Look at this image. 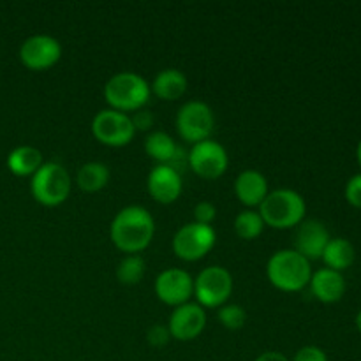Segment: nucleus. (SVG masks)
I'll return each mask as SVG.
<instances>
[{"label":"nucleus","instance_id":"nucleus-1","mask_svg":"<svg viewBox=\"0 0 361 361\" xmlns=\"http://www.w3.org/2000/svg\"><path fill=\"white\" fill-rule=\"evenodd\" d=\"M155 233V221L145 207L130 204L122 208L109 226V236L116 249L126 254H137L150 245Z\"/></svg>","mask_w":361,"mask_h":361},{"label":"nucleus","instance_id":"nucleus-2","mask_svg":"<svg viewBox=\"0 0 361 361\" xmlns=\"http://www.w3.org/2000/svg\"><path fill=\"white\" fill-rule=\"evenodd\" d=\"M267 275L277 289L295 293L309 286L312 268H310V261L295 249H282L268 259Z\"/></svg>","mask_w":361,"mask_h":361},{"label":"nucleus","instance_id":"nucleus-3","mask_svg":"<svg viewBox=\"0 0 361 361\" xmlns=\"http://www.w3.org/2000/svg\"><path fill=\"white\" fill-rule=\"evenodd\" d=\"M305 200L293 189L271 190L259 204L261 219L274 229L295 228L305 221Z\"/></svg>","mask_w":361,"mask_h":361},{"label":"nucleus","instance_id":"nucleus-4","mask_svg":"<svg viewBox=\"0 0 361 361\" xmlns=\"http://www.w3.org/2000/svg\"><path fill=\"white\" fill-rule=\"evenodd\" d=\"M150 85L143 76L130 71L115 74L104 85V99L116 111H137L150 97Z\"/></svg>","mask_w":361,"mask_h":361},{"label":"nucleus","instance_id":"nucleus-5","mask_svg":"<svg viewBox=\"0 0 361 361\" xmlns=\"http://www.w3.org/2000/svg\"><path fill=\"white\" fill-rule=\"evenodd\" d=\"M32 196L44 207H59L71 194V176L59 162H44L32 175Z\"/></svg>","mask_w":361,"mask_h":361},{"label":"nucleus","instance_id":"nucleus-6","mask_svg":"<svg viewBox=\"0 0 361 361\" xmlns=\"http://www.w3.org/2000/svg\"><path fill=\"white\" fill-rule=\"evenodd\" d=\"M233 291V277L224 267H208L194 281V296L197 305L219 309L228 302Z\"/></svg>","mask_w":361,"mask_h":361},{"label":"nucleus","instance_id":"nucleus-7","mask_svg":"<svg viewBox=\"0 0 361 361\" xmlns=\"http://www.w3.org/2000/svg\"><path fill=\"white\" fill-rule=\"evenodd\" d=\"M214 126V111L203 101L185 102L176 113V130H178L180 137L192 145L210 140Z\"/></svg>","mask_w":361,"mask_h":361},{"label":"nucleus","instance_id":"nucleus-8","mask_svg":"<svg viewBox=\"0 0 361 361\" xmlns=\"http://www.w3.org/2000/svg\"><path fill=\"white\" fill-rule=\"evenodd\" d=\"M215 240L217 236L212 226L189 222L173 236V252L183 261H197L214 249Z\"/></svg>","mask_w":361,"mask_h":361},{"label":"nucleus","instance_id":"nucleus-9","mask_svg":"<svg viewBox=\"0 0 361 361\" xmlns=\"http://www.w3.org/2000/svg\"><path fill=\"white\" fill-rule=\"evenodd\" d=\"M92 133L95 140L101 141L108 147H123L130 143L136 134L133 120L127 113L116 111V109H102L92 120Z\"/></svg>","mask_w":361,"mask_h":361},{"label":"nucleus","instance_id":"nucleus-10","mask_svg":"<svg viewBox=\"0 0 361 361\" xmlns=\"http://www.w3.org/2000/svg\"><path fill=\"white\" fill-rule=\"evenodd\" d=\"M187 162H189L190 169L201 178L215 180L224 175L229 159L228 152L221 143L214 140H204L192 145L189 155H187Z\"/></svg>","mask_w":361,"mask_h":361},{"label":"nucleus","instance_id":"nucleus-11","mask_svg":"<svg viewBox=\"0 0 361 361\" xmlns=\"http://www.w3.org/2000/svg\"><path fill=\"white\" fill-rule=\"evenodd\" d=\"M62 56V46L55 37L46 34L32 35L20 46V60L32 71H44L55 66Z\"/></svg>","mask_w":361,"mask_h":361},{"label":"nucleus","instance_id":"nucleus-12","mask_svg":"<svg viewBox=\"0 0 361 361\" xmlns=\"http://www.w3.org/2000/svg\"><path fill=\"white\" fill-rule=\"evenodd\" d=\"M155 295L166 305H183L194 295L192 277L180 268H168L155 279Z\"/></svg>","mask_w":361,"mask_h":361},{"label":"nucleus","instance_id":"nucleus-13","mask_svg":"<svg viewBox=\"0 0 361 361\" xmlns=\"http://www.w3.org/2000/svg\"><path fill=\"white\" fill-rule=\"evenodd\" d=\"M204 326H207V312L201 305L190 302L175 307L168 323L171 338L182 342H189L200 337Z\"/></svg>","mask_w":361,"mask_h":361},{"label":"nucleus","instance_id":"nucleus-14","mask_svg":"<svg viewBox=\"0 0 361 361\" xmlns=\"http://www.w3.org/2000/svg\"><path fill=\"white\" fill-rule=\"evenodd\" d=\"M331 240L326 226L316 219H307L300 222L295 236V250L305 259H321L328 242Z\"/></svg>","mask_w":361,"mask_h":361},{"label":"nucleus","instance_id":"nucleus-15","mask_svg":"<svg viewBox=\"0 0 361 361\" xmlns=\"http://www.w3.org/2000/svg\"><path fill=\"white\" fill-rule=\"evenodd\" d=\"M147 187L150 196L162 204L176 201L182 194V176L168 164H159L148 173Z\"/></svg>","mask_w":361,"mask_h":361},{"label":"nucleus","instance_id":"nucleus-16","mask_svg":"<svg viewBox=\"0 0 361 361\" xmlns=\"http://www.w3.org/2000/svg\"><path fill=\"white\" fill-rule=\"evenodd\" d=\"M310 291L319 302L335 303L342 300L345 293V279L341 271L321 268L310 277Z\"/></svg>","mask_w":361,"mask_h":361},{"label":"nucleus","instance_id":"nucleus-17","mask_svg":"<svg viewBox=\"0 0 361 361\" xmlns=\"http://www.w3.org/2000/svg\"><path fill=\"white\" fill-rule=\"evenodd\" d=\"M235 194L247 207H259L268 196V180L257 169H245L236 176Z\"/></svg>","mask_w":361,"mask_h":361},{"label":"nucleus","instance_id":"nucleus-18","mask_svg":"<svg viewBox=\"0 0 361 361\" xmlns=\"http://www.w3.org/2000/svg\"><path fill=\"white\" fill-rule=\"evenodd\" d=\"M150 90L154 92L159 99H164V101H176V99L182 97L187 90L185 74L178 69H173V67L161 71V73L155 76Z\"/></svg>","mask_w":361,"mask_h":361},{"label":"nucleus","instance_id":"nucleus-19","mask_svg":"<svg viewBox=\"0 0 361 361\" xmlns=\"http://www.w3.org/2000/svg\"><path fill=\"white\" fill-rule=\"evenodd\" d=\"M42 164L44 162H42L41 150H37L35 147H28V145L14 148L7 155V168L16 176L34 175Z\"/></svg>","mask_w":361,"mask_h":361},{"label":"nucleus","instance_id":"nucleus-20","mask_svg":"<svg viewBox=\"0 0 361 361\" xmlns=\"http://www.w3.org/2000/svg\"><path fill=\"white\" fill-rule=\"evenodd\" d=\"M356 250L355 245H353L349 240L345 238H331L328 242L326 249H324L323 257L321 259L324 261L326 268L335 271H344L348 268H351V264L355 263Z\"/></svg>","mask_w":361,"mask_h":361},{"label":"nucleus","instance_id":"nucleus-21","mask_svg":"<svg viewBox=\"0 0 361 361\" xmlns=\"http://www.w3.org/2000/svg\"><path fill=\"white\" fill-rule=\"evenodd\" d=\"M178 150L180 148L176 147L175 140L162 130H154L145 140V152L148 154V157L161 162V164H169L178 154Z\"/></svg>","mask_w":361,"mask_h":361},{"label":"nucleus","instance_id":"nucleus-22","mask_svg":"<svg viewBox=\"0 0 361 361\" xmlns=\"http://www.w3.org/2000/svg\"><path fill=\"white\" fill-rule=\"evenodd\" d=\"M109 180V168L102 162H87L76 173V183L85 192H97Z\"/></svg>","mask_w":361,"mask_h":361},{"label":"nucleus","instance_id":"nucleus-23","mask_svg":"<svg viewBox=\"0 0 361 361\" xmlns=\"http://www.w3.org/2000/svg\"><path fill=\"white\" fill-rule=\"evenodd\" d=\"M145 261L137 254H129L116 267V279L123 286H136L145 277Z\"/></svg>","mask_w":361,"mask_h":361},{"label":"nucleus","instance_id":"nucleus-24","mask_svg":"<svg viewBox=\"0 0 361 361\" xmlns=\"http://www.w3.org/2000/svg\"><path fill=\"white\" fill-rule=\"evenodd\" d=\"M264 222L259 212L243 210L235 219V233L242 240H254L263 233Z\"/></svg>","mask_w":361,"mask_h":361},{"label":"nucleus","instance_id":"nucleus-25","mask_svg":"<svg viewBox=\"0 0 361 361\" xmlns=\"http://www.w3.org/2000/svg\"><path fill=\"white\" fill-rule=\"evenodd\" d=\"M217 317L222 323V326L228 328V330H240L245 324L247 312L242 305L231 303V305L219 307Z\"/></svg>","mask_w":361,"mask_h":361},{"label":"nucleus","instance_id":"nucleus-26","mask_svg":"<svg viewBox=\"0 0 361 361\" xmlns=\"http://www.w3.org/2000/svg\"><path fill=\"white\" fill-rule=\"evenodd\" d=\"M169 338H171V334H169L168 326H164V324H154V326L148 328L147 341L154 348H164Z\"/></svg>","mask_w":361,"mask_h":361},{"label":"nucleus","instance_id":"nucleus-27","mask_svg":"<svg viewBox=\"0 0 361 361\" xmlns=\"http://www.w3.org/2000/svg\"><path fill=\"white\" fill-rule=\"evenodd\" d=\"M215 215H217V210H215L210 201H200L194 207V222H197V224L210 226L214 222Z\"/></svg>","mask_w":361,"mask_h":361},{"label":"nucleus","instance_id":"nucleus-28","mask_svg":"<svg viewBox=\"0 0 361 361\" xmlns=\"http://www.w3.org/2000/svg\"><path fill=\"white\" fill-rule=\"evenodd\" d=\"M345 200L351 207L361 210V173L349 178L348 185H345Z\"/></svg>","mask_w":361,"mask_h":361},{"label":"nucleus","instance_id":"nucleus-29","mask_svg":"<svg viewBox=\"0 0 361 361\" xmlns=\"http://www.w3.org/2000/svg\"><path fill=\"white\" fill-rule=\"evenodd\" d=\"M293 361H328V356L317 345H305V348L296 353Z\"/></svg>","mask_w":361,"mask_h":361},{"label":"nucleus","instance_id":"nucleus-30","mask_svg":"<svg viewBox=\"0 0 361 361\" xmlns=\"http://www.w3.org/2000/svg\"><path fill=\"white\" fill-rule=\"evenodd\" d=\"M130 120H133V126L136 130H147L154 126V115L150 111H145V109H137L134 116H130Z\"/></svg>","mask_w":361,"mask_h":361},{"label":"nucleus","instance_id":"nucleus-31","mask_svg":"<svg viewBox=\"0 0 361 361\" xmlns=\"http://www.w3.org/2000/svg\"><path fill=\"white\" fill-rule=\"evenodd\" d=\"M254 361H289V358L279 351H267L263 353V355L257 356Z\"/></svg>","mask_w":361,"mask_h":361},{"label":"nucleus","instance_id":"nucleus-32","mask_svg":"<svg viewBox=\"0 0 361 361\" xmlns=\"http://www.w3.org/2000/svg\"><path fill=\"white\" fill-rule=\"evenodd\" d=\"M356 328H358V331L361 335V310L358 312V316H356Z\"/></svg>","mask_w":361,"mask_h":361},{"label":"nucleus","instance_id":"nucleus-33","mask_svg":"<svg viewBox=\"0 0 361 361\" xmlns=\"http://www.w3.org/2000/svg\"><path fill=\"white\" fill-rule=\"evenodd\" d=\"M356 157H358V162H360V166H361V140H360V143H358V148H356Z\"/></svg>","mask_w":361,"mask_h":361}]
</instances>
